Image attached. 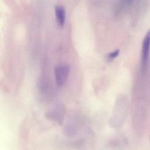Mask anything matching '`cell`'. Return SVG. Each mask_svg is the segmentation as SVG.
I'll use <instances>...</instances> for the list:
<instances>
[{
	"mask_svg": "<svg viewBox=\"0 0 150 150\" xmlns=\"http://www.w3.org/2000/svg\"><path fill=\"white\" fill-rule=\"evenodd\" d=\"M150 54V30H149L144 37L141 55V70L145 71L148 70L149 65Z\"/></svg>",
	"mask_w": 150,
	"mask_h": 150,
	"instance_id": "obj_1",
	"label": "cell"
},
{
	"mask_svg": "<svg viewBox=\"0 0 150 150\" xmlns=\"http://www.w3.org/2000/svg\"><path fill=\"white\" fill-rule=\"evenodd\" d=\"M70 66L67 64H60L55 66L54 71L55 80L58 86H62L67 80L69 71Z\"/></svg>",
	"mask_w": 150,
	"mask_h": 150,
	"instance_id": "obj_2",
	"label": "cell"
},
{
	"mask_svg": "<svg viewBox=\"0 0 150 150\" xmlns=\"http://www.w3.org/2000/svg\"><path fill=\"white\" fill-rule=\"evenodd\" d=\"M54 11L57 23L58 25L62 27L64 24L66 17L64 8L60 5H57L54 8Z\"/></svg>",
	"mask_w": 150,
	"mask_h": 150,
	"instance_id": "obj_3",
	"label": "cell"
},
{
	"mask_svg": "<svg viewBox=\"0 0 150 150\" xmlns=\"http://www.w3.org/2000/svg\"><path fill=\"white\" fill-rule=\"evenodd\" d=\"M118 53H119V50H115V51H114V52L110 53L107 56V58H108V59L110 60H112V59H113L114 58H115L116 56H117L118 54Z\"/></svg>",
	"mask_w": 150,
	"mask_h": 150,
	"instance_id": "obj_4",
	"label": "cell"
}]
</instances>
